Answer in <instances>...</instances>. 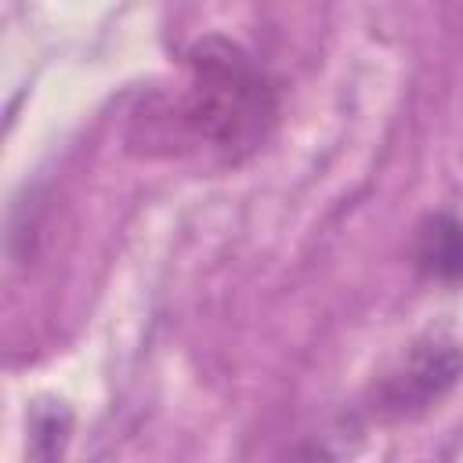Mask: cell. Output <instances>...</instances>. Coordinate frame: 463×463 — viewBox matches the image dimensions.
Returning <instances> with one entry per match:
<instances>
[{"label":"cell","instance_id":"cell-1","mask_svg":"<svg viewBox=\"0 0 463 463\" xmlns=\"http://www.w3.org/2000/svg\"><path fill=\"white\" fill-rule=\"evenodd\" d=\"M275 123V87L253 54L228 36H203L184 54L181 83L152 94L130 119L141 156H250Z\"/></svg>","mask_w":463,"mask_h":463},{"label":"cell","instance_id":"cell-2","mask_svg":"<svg viewBox=\"0 0 463 463\" xmlns=\"http://www.w3.org/2000/svg\"><path fill=\"white\" fill-rule=\"evenodd\" d=\"M463 380V347L441 333H427L398 358V365L376 383V412L387 420L416 416L445 398Z\"/></svg>","mask_w":463,"mask_h":463},{"label":"cell","instance_id":"cell-3","mask_svg":"<svg viewBox=\"0 0 463 463\" xmlns=\"http://www.w3.org/2000/svg\"><path fill=\"white\" fill-rule=\"evenodd\" d=\"M416 260L430 279L459 282L463 279V224L449 213L427 217L416 235Z\"/></svg>","mask_w":463,"mask_h":463}]
</instances>
